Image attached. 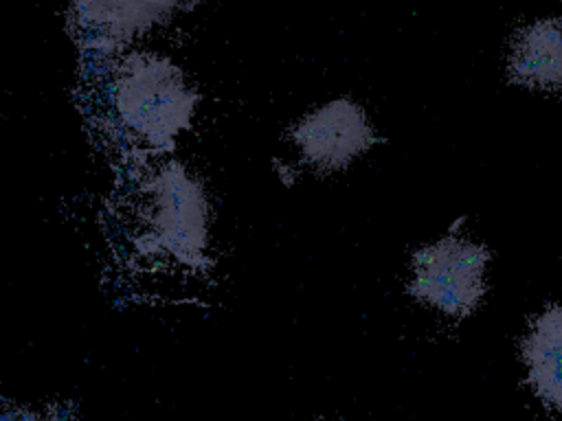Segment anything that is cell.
<instances>
[{
    "label": "cell",
    "mask_w": 562,
    "mask_h": 421,
    "mask_svg": "<svg viewBox=\"0 0 562 421\" xmlns=\"http://www.w3.org/2000/svg\"><path fill=\"white\" fill-rule=\"evenodd\" d=\"M103 92L114 129L136 149L169 151L191 127L198 92L184 70L156 50H123L105 55Z\"/></svg>",
    "instance_id": "6da1fadb"
},
{
    "label": "cell",
    "mask_w": 562,
    "mask_h": 421,
    "mask_svg": "<svg viewBox=\"0 0 562 421\" xmlns=\"http://www.w3.org/2000/svg\"><path fill=\"white\" fill-rule=\"evenodd\" d=\"M138 246L180 263H198L209 250L211 204L202 180L182 162L156 167L138 191Z\"/></svg>",
    "instance_id": "7a4b0ae2"
},
{
    "label": "cell",
    "mask_w": 562,
    "mask_h": 421,
    "mask_svg": "<svg viewBox=\"0 0 562 421\" xmlns=\"http://www.w3.org/2000/svg\"><path fill=\"white\" fill-rule=\"evenodd\" d=\"M490 252L474 241L446 237L415 252L408 292L450 316H468L483 298Z\"/></svg>",
    "instance_id": "3957f363"
},
{
    "label": "cell",
    "mask_w": 562,
    "mask_h": 421,
    "mask_svg": "<svg viewBox=\"0 0 562 421\" xmlns=\"http://www.w3.org/2000/svg\"><path fill=\"white\" fill-rule=\"evenodd\" d=\"M373 143L375 134L364 110L345 96L316 105L290 127V145L316 173L345 169Z\"/></svg>",
    "instance_id": "277c9868"
},
{
    "label": "cell",
    "mask_w": 562,
    "mask_h": 421,
    "mask_svg": "<svg viewBox=\"0 0 562 421\" xmlns=\"http://www.w3.org/2000/svg\"><path fill=\"white\" fill-rule=\"evenodd\" d=\"M202 0H75L70 26L81 46L99 57L127 50L136 39Z\"/></svg>",
    "instance_id": "5b68a950"
},
{
    "label": "cell",
    "mask_w": 562,
    "mask_h": 421,
    "mask_svg": "<svg viewBox=\"0 0 562 421\" xmlns=\"http://www.w3.org/2000/svg\"><path fill=\"white\" fill-rule=\"evenodd\" d=\"M509 77L540 90H562V20L547 18L525 26L509 53Z\"/></svg>",
    "instance_id": "8992f818"
},
{
    "label": "cell",
    "mask_w": 562,
    "mask_h": 421,
    "mask_svg": "<svg viewBox=\"0 0 562 421\" xmlns=\"http://www.w3.org/2000/svg\"><path fill=\"white\" fill-rule=\"evenodd\" d=\"M522 360L533 392L547 406L562 410V307L536 316L522 340Z\"/></svg>",
    "instance_id": "52a82bcc"
},
{
    "label": "cell",
    "mask_w": 562,
    "mask_h": 421,
    "mask_svg": "<svg viewBox=\"0 0 562 421\" xmlns=\"http://www.w3.org/2000/svg\"><path fill=\"white\" fill-rule=\"evenodd\" d=\"M44 417V421H77V417H75V410L70 408V406H61V403H57V406H53L46 414H42Z\"/></svg>",
    "instance_id": "ba28073f"
}]
</instances>
